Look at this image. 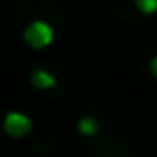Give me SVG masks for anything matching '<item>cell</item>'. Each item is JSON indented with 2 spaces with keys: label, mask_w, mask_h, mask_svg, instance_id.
Masks as SVG:
<instances>
[{
  "label": "cell",
  "mask_w": 157,
  "mask_h": 157,
  "mask_svg": "<svg viewBox=\"0 0 157 157\" xmlns=\"http://www.w3.org/2000/svg\"><path fill=\"white\" fill-rule=\"evenodd\" d=\"M22 39L30 50L39 52V50H45V48H50L54 43V28L43 20H35L24 28Z\"/></svg>",
  "instance_id": "obj_1"
},
{
  "label": "cell",
  "mask_w": 157,
  "mask_h": 157,
  "mask_svg": "<svg viewBox=\"0 0 157 157\" xmlns=\"http://www.w3.org/2000/svg\"><path fill=\"white\" fill-rule=\"evenodd\" d=\"M2 131H5L9 138H15V140L26 138V136L33 131V121H30L28 114L17 112V110H11V112H7L5 118H2Z\"/></svg>",
  "instance_id": "obj_2"
},
{
  "label": "cell",
  "mask_w": 157,
  "mask_h": 157,
  "mask_svg": "<svg viewBox=\"0 0 157 157\" xmlns=\"http://www.w3.org/2000/svg\"><path fill=\"white\" fill-rule=\"evenodd\" d=\"M30 84L37 88V90H52L56 86V78L54 73H50L48 69H35L30 73Z\"/></svg>",
  "instance_id": "obj_3"
},
{
  "label": "cell",
  "mask_w": 157,
  "mask_h": 157,
  "mask_svg": "<svg viewBox=\"0 0 157 157\" xmlns=\"http://www.w3.org/2000/svg\"><path fill=\"white\" fill-rule=\"evenodd\" d=\"M78 131L84 136V138H93L99 133V121L95 116H82L78 121Z\"/></svg>",
  "instance_id": "obj_4"
},
{
  "label": "cell",
  "mask_w": 157,
  "mask_h": 157,
  "mask_svg": "<svg viewBox=\"0 0 157 157\" xmlns=\"http://www.w3.org/2000/svg\"><path fill=\"white\" fill-rule=\"evenodd\" d=\"M133 7L142 15H153L157 13V0H133Z\"/></svg>",
  "instance_id": "obj_5"
},
{
  "label": "cell",
  "mask_w": 157,
  "mask_h": 157,
  "mask_svg": "<svg viewBox=\"0 0 157 157\" xmlns=\"http://www.w3.org/2000/svg\"><path fill=\"white\" fill-rule=\"evenodd\" d=\"M148 71H151L153 78H157V56L151 58V63H148Z\"/></svg>",
  "instance_id": "obj_6"
}]
</instances>
